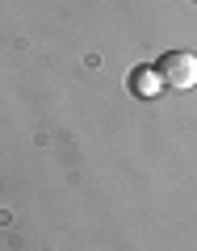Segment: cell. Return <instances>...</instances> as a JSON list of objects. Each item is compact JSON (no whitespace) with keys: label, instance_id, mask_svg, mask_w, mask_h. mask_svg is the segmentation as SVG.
<instances>
[{"label":"cell","instance_id":"1","mask_svg":"<svg viewBox=\"0 0 197 251\" xmlns=\"http://www.w3.org/2000/svg\"><path fill=\"white\" fill-rule=\"evenodd\" d=\"M155 72H160L164 88L189 92V88H197V54H189V50H168L160 63H155Z\"/></svg>","mask_w":197,"mask_h":251},{"label":"cell","instance_id":"2","mask_svg":"<svg viewBox=\"0 0 197 251\" xmlns=\"http://www.w3.org/2000/svg\"><path fill=\"white\" fill-rule=\"evenodd\" d=\"M126 84H130V92L143 97V100H151V97H160V92H164V80H160L155 67H135V72L126 75Z\"/></svg>","mask_w":197,"mask_h":251}]
</instances>
